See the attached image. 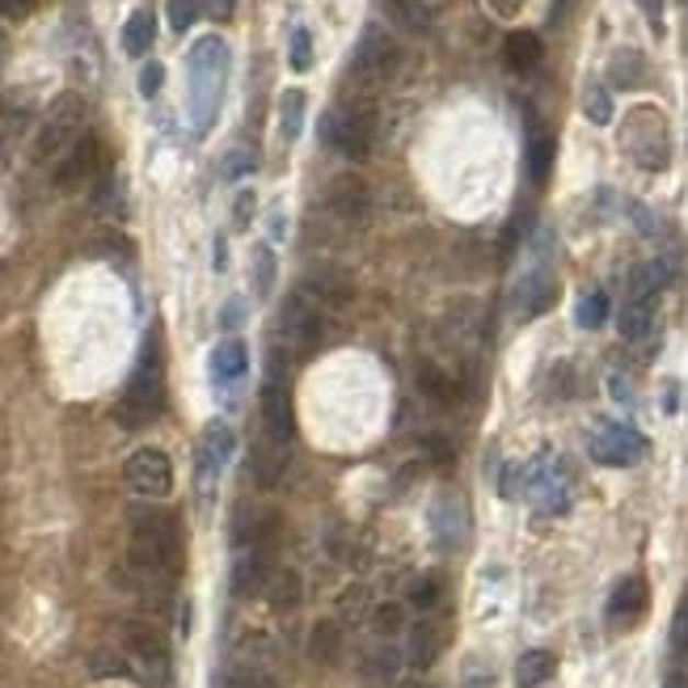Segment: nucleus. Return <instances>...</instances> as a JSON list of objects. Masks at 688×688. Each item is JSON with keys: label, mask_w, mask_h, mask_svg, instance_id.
Wrapping results in <instances>:
<instances>
[{"label": "nucleus", "mask_w": 688, "mask_h": 688, "mask_svg": "<svg viewBox=\"0 0 688 688\" xmlns=\"http://www.w3.org/2000/svg\"><path fill=\"white\" fill-rule=\"evenodd\" d=\"M153 38H157V18H153L148 9H136V13L127 18V26H123V52H127V56H148Z\"/></svg>", "instance_id": "nucleus-27"}, {"label": "nucleus", "mask_w": 688, "mask_h": 688, "mask_svg": "<svg viewBox=\"0 0 688 688\" xmlns=\"http://www.w3.org/2000/svg\"><path fill=\"white\" fill-rule=\"evenodd\" d=\"M663 4H667V0H638V9L646 13V22H651L655 34H663Z\"/></svg>", "instance_id": "nucleus-50"}, {"label": "nucleus", "mask_w": 688, "mask_h": 688, "mask_svg": "<svg viewBox=\"0 0 688 688\" xmlns=\"http://www.w3.org/2000/svg\"><path fill=\"white\" fill-rule=\"evenodd\" d=\"M520 495L532 503V511L541 516H566L571 498H575V482L571 469L562 465L557 456H537L520 465Z\"/></svg>", "instance_id": "nucleus-5"}, {"label": "nucleus", "mask_w": 688, "mask_h": 688, "mask_svg": "<svg viewBox=\"0 0 688 688\" xmlns=\"http://www.w3.org/2000/svg\"><path fill=\"white\" fill-rule=\"evenodd\" d=\"M203 4V13L212 18V22H228L233 13H237V0H199Z\"/></svg>", "instance_id": "nucleus-47"}, {"label": "nucleus", "mask_w": 688, "mask_h": 688, "mask_svg": "<svg viewBox=\"0 0 688 688\" xmlns=\"http://www.w3.org/2000/svg\"><path fill=\"white\" fill-rule=\"evenodd\" d=\"M672 651L688 655V587L680 596V608H676V621H672Z\"/></svg>", "instance_id": "nucleus-43"}, {"label": "nucleus", "mask_w": 688, "mask_h": 688, "mask_svg": "<svg viewBox=\"0 0 688 688\" xmlns=\"http://www.w3.org/2000/svg\"><path fill=\"white\" fill-rule=\"evenodd\" d=\"M422 448H427V452H431L436 461H448V456H452V448H448V440H436V436H431V440H422Z\"/></svg>", "instance_id": "nucleus-52"}, {"label": "nucleus", "mask_w": 688, "mask_h": 688, "mask_svg": "<svg viewBox=\"0 0 688 688\" xmlns=\"http://www.w3.org/2000/svg\"><path fill=\"white\" fill-rule=\"evenodd\" d=\"M304 111H308V93L304 89H283V98H279V136L301 139Z\"/></svg>", "instance_id": "nucleus-28"}, {"label": "nucleus", "mask_w": 688, "mask_h": 688, "mask_svg": "<svg viewBox=\"0 0 688 688\" xmlns=\"http://www.w3.org/2000/svg\"><path fill=\"white\" fill-rule=\"evenodd\" d=\"M553 304H557V283H553V275L537 271V275H528L520 283V313L523 317H541V313H550Z\"/></svg>", "instance_id": "nucleus-23"}, {"label": "nucleus", "mask_w": 688, "mask_h": 688, "mask_svg": "<svg viewBox=\"0 0 688 688\" xmlns=\"http://www.w3.org/2000/svg\"><path fill=\"white\" fill-rule=\"evenodd\" d=\"M237 688H275V680H267V676H246Z\"/></svg>", "instance_id": "nucleus-53"}, {"label": "nucleus", "mask_w": 688, "mask_h": 688, "mask_svg": "<svg viewBox=\"0 0 688 688\" xmlns=\"http://www.w3.org/2000/svg\"><path fill=\"white\" fill-rule=\"evenodd\" d=\"M287 64H292V72H308V68H313V34H308V26L292 30V43H287Z\"/></svg>", "instance_id": "nucleus-37"}, {"label": "nucleus", "mask_w": 688, "mask_h": 688, "mask_svg": "<svg viewBox=\"0 0 688 688\" xmlns=\"http://www.w3.org/2000/svg\"><path fill=\"white\" fill-rule=\"evenodd\" d=\"M132 566L153 583H173L182 571V528L161 507H139L132 516Z\"/></svg>", "instance_id": "nucleus-1"}, {"label": "nucleus", "mask_w": 688, "mask_h": 688, "mask_svg": "<svg viewBox=\"0 0 688 688\" xmlns=\"http://www.w3.org/2000/svg\"><path fill=\"white\" fill-rule=\"evenodd\" d=\"M253 283H258V296H267L275 283V258L267 246H258V253H253Z\"/></svg>", "instance_id": "nucleus-41"}, {"label": "nucleus", "mask_w": 688, "mask_h": 688, "mask_svg": "<svg viewBox=\"0 0 688 688\" xmlns=\"http://www.w3.org/2000/svg\"><path fill=\"white\" fill-rule=\"evenodd\" d=\"M0 59H4V38H0Z\"/></svg>", "instance_id": "nucleus-56"}, {"label": "nucleus", "mask_w": 688, "mask_h": 688, "mask_svg": "<svg viewBox=\"0 0 688 688\" xmlns=\"http://www.w3.org/2000/svg\"><path fill=\"white\" fill-rule=\"evenodd\" d=\"M161 410H166L161 351H157V347H144L139 368L132 372V381H127V388H123V397L114 402V418H119L127 431H139V427H148Z\"/></svg>", "instance_id": "nucleus-3"}, {"label": "nucleus", "mask_w": 688, "mask_h": 688, "mask_svg": "<svg viewBox=\"0 0 688 688\" xmlns=\"http://www.w3.org/2000/svg\"><path fill=\"white\" fill-rule=\"evenodd\" d=\"M123 655L132 663V676H139L148 688H166L173 676V655H169L166 633L144 621H127L123 625Z\"/></svg>", "instance_id": "nucleus-6"}, {"label": "nucleus", "mask_w": 688, "mask_h": 688, "mask_svg": "<svg viewBox=\"0 0 688 688\" xmlns=\"http://www.w3.org/2000/svg\"><path fill=\"white\" fill-rule=\"evenodd\" d=\"M301 596H304V583L296 571H275L271 583H267V600H271L275 612H292V608L301 605Z\"/></svg>", "instance_id": "nucleus-30"}, {"label": "nucleus", "mask_w": 688, "mask_h": 688, "mask_svg": "<svg viewBox=\"0 0 688 688\" xmlns=\"http://www.w3.org/2000/svg\"><path fill=\"white\" fill-rule=\"evenodd\" d=\"M461 688H495V676L486 672V663H482V659H469Z\"/></svg>", "instance_id": "nucleus-46"}, {"label": "nucleus", "mask_w": 688, "mask_h": 688, "mask_svg": "<svg viewBox=\"0 0 688 688\" xmlns=\"http://www.w3.org/2000/svg\"><path fill=\"white\" fill-rule=\"evenodd\" d=\"M372 625H376V633H381V638H393L397 630H406V608L393 605V600L376 605V612H372Z\"/></svg>", "instance_id": "nucleus-38"}, {"label": "nucleus", "mask_w": 688, "mask_h": 688, "mask_svg": "<svg viewBox=\"0 0 688 688\" xmlns=\"http://www.w3.org/2000/svg\"><path fill=\"white\" fill-rule=\"evenodd\" d=\"M608 308H612V304H608V292H587L575 308V322L583 330H600L608 322Z\"/></svg>", "instance_id": "nucleus-35"}, {"label": "nucleus", "mask_w": 688, "mask_h": 688, "mask_svg": "<svg viewBox=\"0 0 688 688\" xmlns=\"http://www.w3.org/2000/svg\"><path fill=\"white\" fill-rule=\"evenodd\" d=\"M161 81H166V68L153 59V64H144L139 68V98H157L161 93Z\"/></svg>", "instance_id": "nucleus-44"}, {"label": "nucleus", "mask_w": 688, "mask_h": 688, "mask_svg": "<svg viewBox=\"0 0 688 688\" xmlns=\"http://www.w3.org/2000/svg\"><path fill=\"white\" fill-rule=\"evenodd\" d=\"M427 523H431V537L443 553H456L465 545V528H469V511L465 498L452 495V490H440L427 507Z\"/></svg>", "instance_id": "nucleus-13"}, {"label": "nucleus", "mask_w": 688, "mask_h": 688, "mask_svg": "<svg viewBox=\"0 0 688 688\" xmlns=\"http://www.w3.org/2000/svg\"><path fill=\"white\" fill-rule=\"evenodd\" d=\"M127 486L144 498H166L173 490V461L161 448H136L127 461Z\"/></svg>", "instance_id": "nucleus-12"}, {"label": "nucleus", "mask_w": 688, "mask_h": 688, "mask_svg": "<svg viewBox=\"0 0 688 688\" xmlns=\"http://www.w3.org/2000/svg\"><path fill=\"white\" fill-rule=\"evenodd\" d=\"M402 688H427V685H422V680H406Z\"/></svg>", "instance_id": "nucleus-55"}, {"label": "nucleus", "mask_w": 688, "mask_h": 688, "mask_svg": "<svg viewBox=\"0 0 688 688\" xmlns=\"http://www.w3.org/2000/svg\"><path fill=\"white\" fill-rule=\"evenodd\" d=\"M642 72H646V59L638 56V52H630V47H621L617 56H612V64H608V77H612V84H638L642 81Z\"/></svg>", "instance_id": "nucleus-34"}, {"label": "nucleus", "mask_w": 688, "mask_h": 688, "mask_svg": "<svg viewBox=\"0 0 688 688\" xmlns=\"http://www.w3.org/2000/svg\"><path fill=\"white\" fill-rule=\"evenodd\" d=\"M233 216H237V228H246V224L253 221V191L237 194V207H233Z\"/></svg>", "instance_id": "nucleus-51"}, {"label": "nucleus", "mask_w": 688, "mask_h": 688, "mask_svg": "<svg viewBox=\"0 0 688 688\" xmlns=\"http://www.w3.org/2000/svg\"><path fill=\"white\" fill-rule=\"evenodd\" d=\"M258 169V157L249 153V148H237V153H228V161L221 166V173L228 178V182H237V178H246V173H253Z\"/></svg>", "instance_id": "nucleus-42"}, {"label": "nucleus", "mask_w": 688, "mask_h": 688, "mask_svg": "<svg viewBox=\"0 0 688 688\" xmlns=\"http://www.w3.org/2000/svg\"><path fill=\"white\" fill-rule=\"evenodd\" d=\"M98 169H102V144H98L93 136H81V144H77V148L56 166V187L59 191H77V187L89 182Z\"/></svg>", "instance_id": "nucleus-19"}, {"label": "nucleus", "mask_w": 688, "mask_h": 688, "mask_svg": "<svg viewBox=\"0 0 688 688\" xmlns=\"http://www.w3.org/2000/svg\"><path fill=\"white\" fill-rule=\"evenodd\" d=\"M342 655V630L334 621H317L308 633V659L313 663H338Z\"/></svg>", "instance_id": "nucleus-31"}, {"label": "nucleus", "mask_w": 688, "mask_h": 688, "mask_svg": "<svg viewBox=\"0 0 688 688\" xmlns=\"http://www.w3.org/2000/svg\"><path fill=\"white\" fill-rule=\"evenodd\" d=\"M655 330V301H625L621 308V338L625 342H642Z\"/></svg>", "instance_id": "nucleus-29"}, {"label": "nucleus", "mask_w": 688, "mask_h": 688, "mask_svg": "<svg viewBox=\"0 0 688 688\" xmlns=\"http://www.w3.org/2000/svg\"><path fill=\"white\" fill-rule=\"evenodd\" d=\"M271 545H246V550H237V562H233V596H258V591H267V583H271Z\"/></svg>", "instance_id": "nucleus-15"}, {"label": "nucleus", "mask_w": 688, "mask_h": 688, "mask_svg": "<svg viewBox=\"0 0 688 688\" xmlns=\"http://www.w3.org/2000/svg\"><path fill=\"white\" fill-rule=\"evenodd\" d=\"M381 9L393 18V26L410 30V34H427L431 30V9L422 0H381Z\"/></svg>", "instance_id": "nucleus-26"}, {"label": "nucleus", "mask_w": 688, "mask_h": 688, "mask_svg": "<svg viewBox=\"0 0 688 688\" xmlns=\"http://www.w3.org/2000/svg\"><path fill=\"white\" fill-rule=\"evenodd\" d=\"M414 385L422 397H431V402H440V406H456V385L443 376L440 363H418L414 368Z\"/></svg>", "instance_id": "nucleus-25"}, {"label": "nucleus", "mask_w": 688, "mask_h": 688, "mask_svg": "<svg viewBox=\"0 0 688 688\" xmlns=\"http://www.w3.org/2000/svg\"><path fill=\"white\" fill-rule=\"evenodd\" d=\"M279 334L292 342V351L313 356L326 342V313H322V304L313 301L308 292H292L283 301V313H279Z\"/></svg>", "instance_id": "nucleus-10"}, {"label": "nucleus", "mask_w": 688, "mask_h": 688, "mask_svg": "<svg viewBox=\"0 0 688 688\" xmlns=\"http://www.w3.org/2000/svg\"><path fill=\"white\" fill-rule=\"evenodd\" d=\"M646 608H651V587H646V578L625 575L612 587V596H608V608H605L608 630H617V633L633 630V625L646 617Z\"/></svg>", "instance_id": "nucleus-14"}, {"label": "nucleus", "mask_w": 688, "mask_h": 688, "mask_svg": "<svg viewBox=\"0 0 688 688\" xmlns=\"http://www.w3.org/2000/svg\"><path fill=\"white\" fill-rule=\"evenodd\" d=\"M503 56H507L511 72H532L541 64V56H545V47H541V38L532 30H511L507 43H503Z\"/></svg>", "instance_id": "nucleus-22"}, {"label": "nucleus", "mask_w": 688, "mask_h": 688, "mask_svg": "<svg viewBox=\"0 0 688 688\" xmlns=\"http://www.w3.org/2000/svg\"><path fill=\"white\" fill-rule=\"evenodd\" d=\"M523 4H528V0H486V9H490L495 18H503V22H511V18H520V13H523Z\"/></svg>", "instance_id": "nucleus-48"}, {"label": "nucleus", "mask_w": 688, "mask_h": 688, "mask_svg": "<svg viewBox=\"0 0 688 688\" xmlns=\"http://www.w3.org/2000/svg\"><path fill=\"white\" fill-rule=\"evenodd\" d=\"M262 418H267V431H271V443L287 448L292 436H296V414H292V393L283 381H267L262 388Z\"/></svg>", "instance_id": "nucleus-17"}, {"label": "nucleus", "mask_w": 688, "mask_h": 688, "mask_svg": "<svg viewBox=\"0 0 688 688\" xmlns=\"http://www.w3.org/2000/svg\"><path fill=\"white\" fill-rule=\"evenodd\" d=\"M443 646H448V621L436 617V612H427L410 630V663L418 672H427L443 655Z\"/></svg>", "instance_id": "nucleus-20"}, {"label": "nucleus", "mask_w": 688, "mask_h": 688, "mask_svg": "<svg viewBox=\"0 0 688 688\" xmlns=\"http://www.w3.org/2000/svg\"><path fill=\"white\" fill-rule=\"evenodd\" d=\"M553 672H557V659H553L550 651H523L520 659H516V685L541 688L553 680Z\"/></svg>", "instance_id": "nucleus-24"}, {"label": "nucleus", "mask_w": 688, "mask_h": 688, "mask_svg": "<svg viewBox=\"0 0 688 688\" xmlns=\"http://www.w3.org/2000/svg\"><path fill=\"white\" fill-rule=\"evenodd\" d=\"M402 68V52L393 43V34H385L381 26H368L359 34L356 59H351V77L359 84H385L397 77Z\"/></svg>", "instance_id": "nucleus-11"}, {"label": "nucleus", "mask_w": 688, "mask_h": 688, "mask_svg": "<svg viewBox=\"0 0 688 688\" xmlns=\"http://www.w3.org/2000/svg\"><path fill=\"white\" fill-rule=\"evenodd\" d=\"M207 372H212V385L216 388L241 385V376L249 372V347L241 342V338H224V342H216Z\"/></svg>", "instance_id": "nucleus-21"}, {"label": "nucleus", "mask_w": 688, "mask_h": 688, "mask_svg": "<svg viewBox=\"0 0 688 688\" xmlns=\"http://www.w3.org/2000/svg\"><path fill=\"white\" fill-rule=\"evenodd\" d=\"M363 608H368V587H347V591H342V617H347V621H359Z\"/></svg>", "instance_id": "nucleus-45"}, {"label": "nucleus", "mask_w": 688, "mask_h": 688, "mask_svg": "<svg viewBox=\"0 0 688 688\" xmlns=\"http://www.w3.org/2000/svg\"><path fill=\"white\" fill-rule=\"evenodd\" d=\"M621 148L638 169L663 173L672 166V132H667V114L659 106H633L630 119L621 123Z\"/></svg>", "instance_id": "nucleus-4"}, {"label": "nucleus", "mask_w": 688, "mask_h": 688, "mask_svg": "<svg viewBox=\"0 0 688 688\" xmlns=\"http://www.w3.org/2000/svg\"><path fill=\"white\" fill-rule=\"evenodd\" d=\"M81 132H84V102L77 93H59L56 102H52V111H47L43 132H38V144H34L38 161L59 166L81 144Z\"/></svg>", "instance_id": "nucleus-8"}, {"label": "nucleus", "mask_w": 688, "mask_h": 688, "mask_svg": "<svg viewBox=\"0 0 688 688\" xmlns=\"http://www.w3.org/2000/svg\"><path fill=\"white\" fill-rule=\"evenodd\" d=\"M233 448H237V436H233L228 422H212V427L203 431V440H199V486H203V490L224 473Z\"/></svg>", "instance_id": "nucleus-16"}, {"label": "nucleus", "mask_w": 688, "mask_h": 688, "mask_svg": "<svg viewBox=\"0 0 688 688\" xmlns=\"http://www.w3.org/2000/svg\"><path fill=\"white\" fill-rule=\"evenodd\" d=\"M410 608H418L422 617L427 612H440L443 608V578L440 575H418L410 583Z\"/></svg>", "instance_id": "nucleus-32"}, {"label": "nucleus", "mask_w": 688, "mask_h": 688, "mask_svg": "<svg viewBox=\"0 0 688 688\" xmlns=\"http://www.w3.org/2000/svg\"><path fill=\"white\" fill-rule=\"evenodd\" d=\"M330 207H334V216H338L342 224H363V221H368V212H372V191H368V182H363V178H356V173H342V178H334Z\"/></svg>", "instance_id": "nucleus-18"}, {"label": "nucleus", "mask_w": 688, "mask_h": 688, "mask_svg": "<svg viewBox=\"0 0 688 688\" xmlns=\"http://www.w3.org/2000/svg\"><path fill=\"white\" fill-rule=\"evenodd\" d=\"M550 169H553V139L537 136L528 144V178H532V187H545L550 182Z\"/></svg>", "instance_id": "nucleus-33"}, {"label": "nucleus", "mask_w": 688, "mask_h": 688, "mask_svg": "<svg viewBox=\"0 0 688 688\" xmlns=\"http://www.w3.org/2000/svg\"><path fill=\"white\" fill-rule=\"evenodd\" d=\"M583 114L596 123V127H608L612 123V93L605 84H587L583 89Z\"/></svg>", "instance_id": "nucleus-36"}, {"label": "nucleus", "mask_w": 688, "mask_h": 688, "mask_svg": "<svg viewBox=\"0 0 688 688\" xmlns=\"http://www.w3.org/2000/svg\"><path fill=\"white\" fill-rule=\"evenodd\" d=\"M89 672L93 676H132V663L123 651H98L93 659H89Z\"/></svg>", "instance_id": "nucleus-39"}, {"label": "nucleus", "mask_w": 688, "mask_h": 688, "mask_svg": "<svg viewBox=\"0 0 688 688\" xmlns=\"http://www.w3.org/2000/svg\"><path fill=\"white\" fill-rule=\"evenodd\" d=\"M224 262H228L224 258V241H216V271H224Z\"/></svg>", "instance_id": "nucleus-54"}, {"label": "nucleus", "mask_w": 688, "mask_h": 688, "mask_svg": "<svg viewBox=\"0 0 688 688\" xmlns=\"http://www.w3.org/2000/svg\"><path fill=\"white\" fill-rule=\"evenodd\" d=\"M587 452H591L596 465L630 469L651 452V443H646L642 431H633L625 422H596V427L587 431Z\"/></svg>", "instance_id": "nucleus-9"}, {"label": "nucleus", "mask_w": 688, "mask_h": 688, "mask_svg": "<svg viewBox=\"0 0 688 688\" xmlns=\"http://www.w3.org/2000/svg\"><path fill=\"white\" fill-rule=\"evenodd\" d=\"M322 144H330L334 153H342L351 161H363L372 153V144H376V114H372V106H359V102L334 106L322 119Z\"/></svg>", "instance_id": "nucleus-7"}, {"label": "nucleus", "mask_w": 688, "mask_h": 688, "mask_svg": "<svg viewBox=\"0 0 688 688\" xmlns=\"http://www.w3.org/2000/svg\"><path fill=\"white\" fill-rule=\"evenodd\" d=\"M199 0H166V13H169V26L178 30V34H187L194 26V18H199Z\"/></svg>", "instance_id": "nucleus-40"}, {"label": "nucleus", "mask_w": 688, "mask_h": 688, "mask_svg": "<svg viewBox=\"0 0 688 688\" xmlns=\"http://www.w3.org/2000/svg\"><path fill=\"white\" fill-rule=\"evenodd\" d=\"M34 13V0H0V18H9V22H22Z\"/></svg>", "instance_id": "nucleus-49"}, {"label": "nucleus", "mask_w": 688, "mask_h": 688, "mask_svg": "<svg viewBox=\"0 0 688 688\" xmlns=\"http://www.w3.org/2000/svg\"><path fill=\"white\" fill-rule=\"evenodd\" d=\"M228 43L221 34H203L187 56V98H191L194 132L207 136L224 102V81H228Z\"/></svg>", "instance_id": "nucleus-2"}]
</instances>
